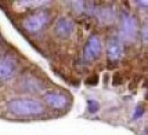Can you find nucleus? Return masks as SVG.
Listing matches in <instances>:
<instances>
[{"mask_svg": "<svg viewBox=\"0 0 148 135\" xmlns=\"http://www.w3.org/2000/svg\"><path fill=\"white\" fill-rule=\"evenodd\" d=\"M87 83L88 85H96L98 83V76L97 75H93L88 77V79L87 80Z\"/></svg>", "mask_w": 148, "mask_h": 135, "instance_id": "f8f14e48", "label": "nucleus"}, {"mask_svg": "<svg viewBox=\"0 0 148 135\" xmlns=\"http://www.w3.org/2000/svg\"><path fill=\"white\" fill-rule=\"evenodd\" d=\"M138 33V22L134 16L128 12H123L121 22V35L123 40L134 42Z\"/></svg>", "mask_w": 148, "mask_h": 135, "instance_id": "7ed1b4c3", "label": "nucleus"}, {"mask_svg": "<svg viewBox=\"0 0 148 135\" xmlns=\"http://www.w3.org/2000/svg\"><path fill=\"white\" fill-rule=\"evenodd\" d=\"M113 84L114 85H119V84H121V77L120 76H117V74H115L114 76Z\"/></svg>", "mask_w": 148, "mask_h": 135, "instance_id": "4468645a", "label": "nucleus"}, {"mask_svg": "<svg viewBox=\"0 0 148 135\" xmlns=\"http://www.w3.org/2000/svg\"><path fill=\"white\" fill-rule=\"evenodd\" d=\"M47 2L45 1H20L17 3L18 5L22 7H28V8H32V7H39L42 5L46 4Z\"/></svg>", "mask_w": 148, "mask_h": 135, "instance_id": "9d476101", "label": "nucleus"}, {"mask_svg": "<svg viewBox=\"0 0 148 135\" xmlns=\"http://www.w3.org/2000/svg\"><path fill=\"white\" fill-rule=\"evenodd\" d=\"M97 15L99 16V20H101L102 23H109L114 16V12L109 8H105L97 12Z\"/></svg>", "mask_w": 148, "mask_h": 135, "instance_id": "1a4fd4ad", "label": "nucleus"}, {"mask_svg": "<svg viewBox=\"0 0 148 135\" xmlns=\"http://www.w3.org/2000/svg\"><path fill=\"white\" fill-rule=\"evenodd\" d=\"M74 29L75 25L72 20L68 17H61L55 25V33L60 38L67 39L71 36Z\"/></svg>", "mask_w": 148, "mask_h": 135, "instance_id": "39448f33", "label": "nucleus"}, {"mask_svg": "<svg viewBox=\"0 0 148 135\" xmlns=\"http://www.w3.org/2000/svg\"><path fill=\"white\" fill-rule=\"evenodd\" d=\"M16 70L15 61L10 56L0 57V79L6 80L14 75Z\"/></svg>", "mask_w": 148, "mask_h": 135, "instance_id": "423d86ee", "label": "nucleus"}, {"mask_svg": "<svg viewBox=\"0 0 148 135\" xmlns=\"http://www.w3.org/2000/svg\"><path fill=\"white\" fill-rule=\"evenodd\" d=\"M143 108H140V107H139V108H137V109H136V111H135V114H134V117L135 118V119H137V118H140V116H142V114H143Z\"/></svg>", "mask_w": 148, "mask_h": 135, "instance_id": "ddd939ff", "label": "nucleus"}, {"mask_svg": "<svg viewBox=\"0 0 148 135\" xmlns=\"http://www.w3.org/2000/svg\"><path fill=\"white\" fill-rule=\"evenodd\" d=\"M101 53V42L97 36L92 35L88 39L83 49V57L87 62L97 60Z\"/></svg>", "mask_w": 148, "mask_h": 135, "instance_id": "20e7f679", "label": "nucleus"}, {"mask_svg": "<svg viewBox=\"0 0 148 135\" xmlns=\"http://www.w3.org/2000/svg\"><path fill=\"white\" fill-rule=\"evenodd\" d=\"M50 15L47 10H40L25 17L22 23L23 29L29 33L42 30L49 22Z\"/></svg>", "mask_w": 148, "mask_h": 135, "instance_id": "f03ea898", "label": "nucleus"}, {"mask_svg": "<svg viewBox=\"0 0 148 135\" xmlns=\"http://www.w3.org/2000/svg\"><path fill=\"white\" fill-rule=\"evenodd\" d=\"M107 55L108 61L111 62H116L120 61L123 56L122 43L117 39L110 40L107 49Z\"/></svg>", "mask_w": 148, "mask_h": 135, "instance_id": "0eeeda50", "label": "nucleus"}, {"mask_svg": "<svg viewBox=\"0 0 148 135\" xmlns=\"http://www.w3.org/2000/svg\"><path fill=\"white\" fill-rule=\"evenodd\" d=\"M44 100L51 108L56 109H62L68 104L67 97L59 93H47L44 95Z\"/></svg>", "mask_w": 148, "mask_h": 135, "instance_id": "6e6552de", "label": "nucleus"}, {"mask_svg": "<svg viewBox=\"0 0 148 135\" xmlns=\"http://www.w3.org/2000/svg\"><path fill=\"white\" fill-rule=\"evenodd\" d=\"M9 111L18 116H32L39 115L44 112L42 102L30 99H16L8 103Z\"/></svg>", "mask_w": 148, "mask_h": 135, "instance_id": "f257e3e1", "label": "nucleus"}, {"mask_svg": "<svg viewBox=\"0 0 148 135\" xmlns=\"http://www.w3.org/2000/svg\"><path fill=\"white\" fill-rule=\"evenodd\" d=\"M88 109L89 113L91 114H95L99 111L100 109V104L98 101L95 100H89L88 101Z\"/></svg>", "mask_w": 148, "mask_h": 135, "instance_id": "9b49d317", "label": "nucleus"}]
</instances>
